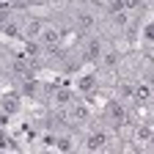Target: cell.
<instances>
[{"label":"cell","instance_id":"cell-10","mask_svg":"<svg viewBox=\"0 0 154 154\" xmlns=\"http://www.w3.org/2000/svg\"><path fill=\"white\" fill-rule=\"evenodd\" d=\"M80 88H83V91H88V88H94V77H85V80L80 83Z\"/></svg>","mask_w":154,"mask_h":154},{"label":"cell","instance_id":"cell-14","mask_svg":"<svg viewBox=\"0 0 154 154\" xmlns=\"http://www.w3.org/2000/svg\"><path fill=\"white\" fill-rule=\"evenodd\" d=\"M25 3H36V0H25Z\"/></svg>","mask_w":154,"mask_h":154},{"label":"cell","instance_id":"cell-5","mask_svg":"<svg viewBox=\"0 0 154 154\" xmlns=\"http://www.w3.org/2000/svg\"><path fill=\"white\" fill-rule=\"evenodd\" d=\"M149 96H151V88H149V85H140V88H138V99H140V102H149Z\"/></svg>","mask_w":154,"mask_h":154},{"label":"cell","instance_id":"cell-3","mask_svg":"<svg viewBox=\"0 0 154 154\" xmlns=\"http://www.w3.org/2000/svg\"><path fill=\"white\" fill-rule=\"evenodd\" d=\"M105 146V135H91L88 138V149H102Z\"/></svg>","mask_w":154,"mask_h":154},{"label":"cell","instance_id":"cell-4","mask_svg":"<svg viewBox=\"0 0 154 154\" xmlns=\"http://www.w3.org/2000/svg\"><path fill=\"white\" fill-rule=\"evenodd\" d=\"M58 42V30L55 28H47L44 30V44H55Z\"/></svg>","mask_w":154,"mask_h":154},{"label":"cell","instance_id":"cell-13","mask_svg":"<svg viewBox=\"0 0 154 154\" xmlns=\"http://www.w3.org/2000/svg\"><path fill=\"white\" fill-rule=\"evenodd\" d=\"M6 33L8 36H17V25H6Z\"/></svg>","mask_w":154,"mask_h":154},{"label":"cell","instance_id":"cell-11","mask_svg":"<svg viewBox=\"0 0 154 154\" xmlns=\"http://www.w3.org/2000/svg\"><path fill=\"white\" fill-rule=\"evenodd\" d=\"M119 91H121V94H124V96H132V94H135V91H132V85H129V83H124V85H121V88H119Z\"/></svg>","mask_w":154,"mask_h":154},{"label":"cell","instance_id":"cell-6","mask_svg":"<svg viewBox=\"0 0 154 154\" xmlns=\"http://www.w3.org/2000/svg\"><path fill=\"white\" fill-rule=\"evenodd\" d=\"M69 99H72V94H69V91H58V94H55V102H58V105H66Z\"/></svg>","mask_w":154,"mask_h":154},{"label":"cell","instance_id":"cell-12","mask_svg":"<svg viewBox=\"0 0 154 154\" xmlns=\"http://www.w3.org/2000/svg\"><path fill=\"white\" fill-rule=\"evenodd\" d=\"M105 63H107V66H113V63H116V52H110V55L105 58Z\"/></svg>","mask_w":154,"mask_h":154},{"label":"cell","instance_id":"cell-9","mask_svg":"<svg viewBox=\"0 0 154 154\" xmlns=\"http://www.w3.org/2000/svg\"><path fill=\"white\" fill-rule=\"evenodd\" d=\"M149 135H151V129H149V127H140V132H138V138H140V140H149Z\"/></svg>","mask_w":154,"mask_h":154},{"label":"cell","instance_id":"cell-15","mask_svg":"<svg viewBox=\"0 0 154 154\" xmlns=\"http://www.w3.org/2000/svg\"><path fill=\"white\" fill-rule=\"evenodd\" d=\"M0 80H3V74H0Z\"/></svg>","mask_w":154,"mask_h":154},{"label":"cell","instance_id":"cell-1","mask_svg":"<svg viewBox=\"0 0 154 154\" xmlns=\"http://www.w3.org/2000/svg\"><path fill=\"white\" fill-rule=\"evenodd\" d=\"M99 55H102V44L96 42V38H91L88 47H85V58H88V61H96Z\"/></svg>","mask_w":154,"mask_h":154},{"label":"cell","instance_id":"cell-8","mask_svg":"<svg viewBox=\"0 0 154 154\" xmlns=\"http://www.w3.org/2000/svg\"><path fill=\"white\" fill-rule=\"evenodd\" d=\"M38 30H42V22H30L28 25V36H38Z\"/></svg>","mask_w":154,"mask_h":154},{"label":"cell","instance_id":"cell-2","mask_svg":"<svg viewBox=\"0 0 154 154\" xmlns=\"http://www.w3.org/2000/svg\"><path fill=\"white\" fill-rule=\"evenodd\" d=\"M17 107H19V99H17V96H6V99H3V110L6 113H17Z\"/></svg>","mask_w":154,"mask_h":154},{"label":"cell","instance_id":"cell-7","mask_svg":"<svg viewBox=\"0 0 154 154\" xmlns=\"http://www.w3.org/2000/svg\"><path fill=\"white\" fill-rule=\"evenodd\" d=\"M80 25H83V28H91V25H94V17H91V14H80Z\"/></svg>","mask_w":154,"mask_h":154}]
</instances>
